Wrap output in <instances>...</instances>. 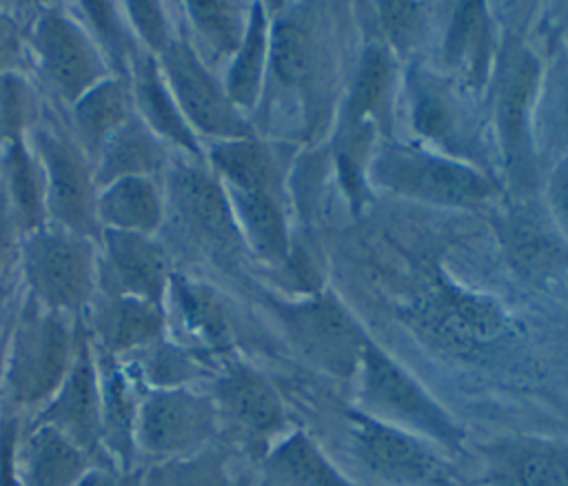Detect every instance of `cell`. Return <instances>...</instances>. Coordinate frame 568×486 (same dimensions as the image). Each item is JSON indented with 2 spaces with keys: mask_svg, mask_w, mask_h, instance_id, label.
I'll return each instance as SVG.
<instances>
[{
  "mask_svg": "<svg viewBox=\"0 0 568 486\" xmlns=\"http://www.w3.org/2000/svg\"><path fill=\"white\" fill-rule=\"evenodd\" d=\"M366 182L404 200L464 211L488 206L501 195L497 180L470 160L393 135L373 144Z\"/></svg>",
  "mask_w": 568,
  "mask_h": 486,
  "instance_id": "cell-1",
  "label": "cell"
},
{
  "mask_svg": "<svg viewBox=\"0 0 568 486\" xmlns=\"http://www.w3.org/2000/svg\"><path fill=\"white\" fill-rule=\"evenodd\" d=\"M80 324L71 317L24 297L16 326L4 342L2 406L16 411H40L67 377Z\"/></svg>",
  "mask_w": 568,
  "mask_h": 486,
  "instance_id": "cell-2",
  "label": "cell"
},
{
  "mask_svg": "<svg viewBox=\"0 0 568 486\" xmlns=\"http://www.w3.org/2000/svg\"><path fill=\"white\" fill-rule=\"evenodd\" d=\"M351 382L355 411L428 439L446 453L462 450L464 426L373 340L366 342Z\"/></svg>",
  "mask_w": 568,
  "mask_h": 486,
  "instance_id": "cell-3",
  "label": "cell"
},
{
  "mask_svg": "<svg viewBox=\"0 0 568 486\" xmlns=\"http://www.w3.org/2000/svg\"><path fill=\"white\" fill-rule=\"evenodd\" d=\"M22 273L38 304L78 317L98 295V242L47 222L22 235Z\"/></svg>",
  "mask_w": 568,
  "mask_h": 486,
  "instance_id": "cell-4",
  "label": "cell"
},
{
  "mask_svg": "<svg viewBox=\"0 0 568 486\" xmlns=\"http://www.w3.org/2000/svg\"><path fill=\"white\" fill-rule=\"evenodd\" d=\"M29 144L44 178L47 220L100 242L95 164L73 133L51 122H38L29 131Z\"/></svg>",
  "mask_w": 568,
  "mask_h": 486,
  "instance_id": "cell-5",
  "label": "cell"
},
{
  "mask_svg": "<svg viewBox=\"0 0 568 486\" xmlns=\"http://www.w3.org/2000/svg\"><path fill=\"white\" fill-rule=\"evenodd\" d=\"M353 459L382 486H462L446 450L355 408L346 413Z\"/></svg>",
  "mask_w": 568,
  "mask_h": 486,
  "instance_id": "cell-6",
  "label": "cell"
},
{
  "mask_svg": "<svg viewBox=\"0 0 568 486\" xmlns=\"http://www.w3.org/2000/svg\"><path fill=\"white\" fill-rule=\"evenodd\" d=\"M24 49L42 82L67 104L113 75L80 18L58 4L38 7L24 33Z\"/></svg>",
  "mask_w": 568,
  "mask_h": 486,
  "instance_id": "cell-7",
  "label": "cell"
},
{
  "mask_svg": "<svg viewBox=\"0 0 568 486\" xmlns=\"http://www.w3.org/2000/svg\"><path fill=\"white\" fill-rule=\"evenodd\" d=\"M209 395L220 417V433L231 435V446L257 462L282 439L288 428L286 406L271 379L242 360H224L211 375Z\"/></svg>",
  "mask_w": 568,
  "mask_h": 486,
  "instance_id": "cell-8",
  "label": "cell"
},
{
  "mask_svg": "<svg viewBox=\"0 0 568 486\" xmlns=\"http://www.w3.org/2000/svg\"><path fill=\"white\" fill-rule=\"evenodd\" d=\"M220 435L209 393L193 386L144 391L135 419V455L151 462L184 457L220 442Z\"/></svg>",
  "mask_w": 568,
  "mask_h": 486,
  "instance_id": "cell-9",
  "label": "cell"
},
{
  "mask_svg": "<svg viewBox=\"0 0 568 486\" xmlns=\"http://www.w3.org/2000/svg\"><path fill=\"white\" fill-rule=\"evenodd\" d=\"M291 346L317 371L353 379L371 340L348 308L331 293H313L280 308Z\"/></svg>",
  "mask_w": 568,
  "mask_h": 486,
  "instance_id": "cell-10",
  "label": "cell"
},
{
  "mask_svg": "<svg viewBox=\"0 0 568 486\" xmlns=\"http://www.w3.org/2000/svg\"><path fill=\"white\" fill-rule=\"evenodd\" d=\"M404 315L419 335L455 355L475 353L508 331V317L497 302L464 291L444 277L413 302Z\"/></svg>",
  "mask_w": 568,
  "mask_h": 486,
  "instance_id": "cell-11",
  "label": "cell"
},
{
  "mask_svg": "<svg viewBox=\"0 0 568 486\" xmlns=\"http://www.w3.org/2000/svg\"><path fill=\"white\" fill-rule=\"evenodd\" d=\"M155 58L180 113L195 135L213 142L253 135L244 113L229 100L224 84L200 60L186 38H173Z\"/></svg>",
  "mask_w": 568,
  "mask_h": 486,
  "instance_id": "cell-12",
  "label": "cell"
},
{
  "mask_svg": "<svg viewBox=\"0 0 568 486\" xmlns=\"http://www.w3.org/2000/svg\"><path fill=\"white\" fill-rule=\"evenodd\" d=\"M164 202L195 244L224 255L246 249L222 182L200 162L169 166Z\"/></svg>",
  "mask_w": 568,
  "mask_h": 486,
  "instance_id": "cell-13",
  "label": "cell"
},
{
  "mask_svg": "<svg viewBox=\"0 0 568 486\" xmlns=\"http://www.w3.org/2000/svg\"><path fill=\"white\" fill-rule=\"evenodd\" d=\"M541 87L539 58L521 49L501 75L495 98V138L510 182L526 191L535 173V107Z\"/></svg>",
  "mask_w": 568,
  "mask_h": 486,
  "instance_id": "cell-14",
  "label": "cell"
},
{
  "mask_svg": "<svg viewBox=\"0 0 568 486\" xmlns=\"http://www.w3.org/2000/svg\"><path fill=\"white\" fill-rule=\"evenodd\" d=\"M62 433L93 462L102 455V399L93 342L87 328H78L71 368L55 395L31 417Z\"/></svg>",
  "mask_w": 568,
  "mask_h": 486,
  "instance_id": "cell-15",
  "label": "cell"
},
{
  "mask_svg": "<svg viewBox=\"0 0 568 486\" xmlns=\"http://www.w3.org/2000/svg\"><path fill=\"white\" fill-rule=\"evenodd\" d=\"M508 266L532 286H550L568 275V244L552 226L544 206L515 202L495 222Z\"/></svg>",
  "mask_w": 568,
  "mask_h": 486,
  "instance_id": "cell-16",
  "label": "cell"
},
{
  "mask_svg": "<svg viewBox=\"0 0 568 486\" xmlns=\"http://www.w3.org/2000/svg\"><path fill=\"white\" fill-rule=\"evenodd\" d=\"M102 293L129 295L164 306L171 282L169 257L153 235L102 231L100 233Z\"/></svg>",
  "mask_w": 568,
  "mask_h": 486,
  "instance_id": "cell-17",
  "label": "cell"
},
{
  "mask_svg": "<svg viewBox=\"0 0 568 486\" xmlns=\"http://www.w3.org/2000/svg\"><path fill=\"white\" fill-rule=\"evenodd\" d=\"M397 58L377 42H368L362 51L342 109L339 133H375L390 138L393 104L399 89Z\"/></svg>",
  "mask_w": 568,
  "mask_h": 486,
  "instance_id": "cell-18",
  "label": "cell"
},
{
  "mask_svg": "<svg viewBox=\"0 0 568 486\" xmlns=\"http://www.w3.org/2000/svg\"><path fill=\"white\" fill-rule=\"evenodd\" d=\"M95 360L102 399V455L118 473H133L138 457L135 419L144 386L122 357L95 348Z\"/></svg>",
  "mask_w": 568,
  "mask_h": 486,
  "instance_id": "cell-19",
  "label": "cell"
},
{
  "mask_svg": "<svg viewBox=\"0 0 568 486\" xmlns=\"http://www.w3.org/2000/svg\"><path fill=\"white\" fill-rule=\"evenodd\" d=\"M89 337L95 348L129 357L140 348L164 337L166 313L164 306L113 293H98L87 311Z\"/></svg>",
  "mask_w": 568,
  "mask_h": 486,
  "instance_id": "cell-20",
  "label": "cell"
},
{
  "mask_svg": "<svg viewBox=\"0 0 568 486\" xmlns=\"http://www.w3.org/2000/svg\"><path fill=\"white\" fill-rule=\"evenodd\" d=\"M13 464L22 486H75L93 466H102L62 433L33 419L18 431Z\"/></svg>",
  "mask_w": 568,
  "mask_h": 486,
  "instance_id": "cell-21",
  "label": "cell"
},
{
  "mask_svg": "<svg viewBox=\"0 0 568 486\" xmlns=\"http://www.w3.org/2000/svg\"><path fill=\"white\" fill-rule=\"evenodd\" d=\"M408 115L417 142L448 155H457L464 135V120L453 84L444 73L415 67L406 80Z\"/></svg>",
  "mask_w": 568,
  "mask_h": 486,
  "instance_id": "cell-22",
  "label": "cell"
},
{
  "mask_svg": "<svg viewBox=\"0 0 568 486\" xmlns=\"http://www.w3.org/2000/svg\"><path fill=\"white\" fill-rule=\"evenodd\" d=\"M129 84L133 95L135 115L169 146H175L191 155L193 160H202L204 151L200 146V138L191 131L184 115L178 109V102L162 75L158 58L146 49L133 60L129 71Z\"/></svg>",
  "mask_w": 568,
  "mask_h": 486,
  "instance_id": "cell-23",
  "label": "cell"
},
{
  "mask_svg": "<svg viewBox=\"0 0 568 486\" xmlns=\"http://www.w3.org/2000/svg\"><path fill=\"white\" fill-rule=\"evenodd\" d=\"M257 464L253 486H359L302 428H291Z\"/></svg>",
  "mask_w": 568,
  "mask_h": 486,
  "instance_id": "cell-24",
  "label": "cell"
},
{
  "mask_svg": "<svg viewBox=\"0 0 568 486\" xmlns=\"http://www.w3.org/2000/svg\"><path fill=\"white\" fill-rule=\"evenodd\" d=\"M488 486H568V450L539 439H504L486 450Z\"/></svg>",
  "mask_w": 568,
  "mask_h": 486,
  "instance_id": "cell-25",
  "label": "cell"
},
{
  "mask_svg": "<svg viewBox=\"0 0 568 486\" xmlns=\"http://www.w3.org/2000/svg\"><path fill=\"white\" fill-rule=\"evenodd\" d=\"M171 302L173 317L184 337L180 346L202 355L231 351V324L215 293L200 282L171 275L164 302Z\"/></svg>",
  "mask_w": 568,
  "mask_h": 486,
  "instance_id": "cell-26",
  "label": "cell"
},
{
  "mask_svg": "<svg viewBox=\"0 0 568 486\" xmlns=\"http://www.w3.org/2000/svg\"><path fill=\"white\" fill-rule=\"evenodd\" d=\"M493 53L495 31L488 7L481 2L455 4L442 44L446 69L455 71L466 87L479 91L488 78Z\"/></svg>",
  "mask_w": 568,
  "mask_h": 486,
  "instance_id": "cell-27",
  "label": "cell"
},
{
  "mask_svg": "<svg viewBox=\"0 0 568 486\" xmlns=\"http://www.w3.org/2000/svg\"><path fill=\"white\" fill-rule=\"evenodd\" d=\"M244 246L260 260L282 264L291 255V231L282 193L264 189H226Z\"/></svg>",
  "mask_w": 568,
  "mask_h": 486,
  "instance_id": "cell-28",
  "label": "cell"
},
{
  "mask_svg": "<svg viewBox=\"0 0 568 486\" xmlns=\"http://www.w3.org/2000/svg\"><path fill=\"white\" fill-rule=\"evenodd\" d=\"M98 189L120 178H155L169 164L166 144L133 113L95 158Z\"/></svg>",
  "mask_w": 568,
  "mask_h": 486,
  "instance_id": "cell-29",
  "label": "cell"
},
{
  "mask_svg": "<svg viewBox=\"0 0 568 486\" xmlns=\"http://www.w3.org/2000/svg\"><path fill=\"white\" fill-rule=\"evenodd\" d=\"M135 113L126 78L109 75L71 104L73 138L95 162L106 140Z\"/></svg>",
  "mask_w": 568,
  "mask_h": 486,
  "instance_id": "cell-30",
  "label": "cell"
},
{
  "mask_svg": "<svg viewBox=\"0 0 568 486\" xmlns=\"http://www.w3.org/2000/svg\"><path fill=\"white\" fill-rule=\"evenodd\" d=\"M166 215L164 193L153 178H120L98 193L102 231L153 235Z\"/></svg>",
  "mask_w": 568,
  "mask_h": 486,
  "instance_id": "cell-31",
  "label": "cell"
},
{
  "mask_svg": "<svg viewBox=\"0 0 568 486\" xmlns=\"http://www.w3.org/2000/svg\"><path fill=\"white\" fill-rule=\"evenodd\" d=\"M0 184L7 209L22 235L49 222L42 169L27 135L0 149Z\"/></svg>",
  "mask_w": 568,
  "mask_h": 486,
  "instance_id": "cell-32",
  "label": "cell"
},
{
  "mask_svg": "<svg viewBox=\"0 0 568 486\" xmlns=\"http://www.w3.org/2000/svg\"><path fill=\"white\" fill-rule=\"evenodd\" d=\"M138 486H251L240 473L231 444H211L193 455L149 462L138 470Z\"/></svg>",
  "mask_w": 568,
  "mask_h": 486,
  "instance_id": "cell-33",
  "label": "cell"
},
{
  "mask_svg": "<svg viewBox=\"0 0 568 486\" xmlns=\"http://www.w3.org/2000/svg\"><path fill=\"white\" fill-rule=\"evenodd\" d=\"M320 42L315 29L300 11L275 16L268 27V71L286 89H306L320 69Z\"/></svg>",
  "mask_w": 568,
  "mask_h": 486,
  "instance_id": "cell-34",
  "label": "cell"
},
{
  "mask_svg": "<svg viewBox=\"0 0 568 486\" xmlns=\"http://www.w3.org/2000/svg\"><path fill=\"white\" fill-rule=\"evenodd\" d=\"M184 13L191 24L193 51L200 55V60L211 69V64L226 62L235 55L240 49L251 4H237V2H186Z\"/></svg>",
  "mask_w": 568,
  "mask_h": 486,
  "instance_id": "cell-35",
  "label": "cell"
},
{
  "mask_svg": "<svg viewBox=\"0 0 568 486\" xmlns=\"http://www.w3.org/2000/svg\"><path fill=\"white\" fill-rule=\"evenodd\" d=\"M268 27L271 18L262 2H251L248 27L235 55L226 64L224 91L242 111H253L260 102L264 78L268 71Z\"/></svg>",
  "mask_w": 568,
  "mask_h": 486,
  "instance_id": "cell-36",
  "label": "cell"
},
{
  "mask_svg": "<svg viewBox=\"0 0 568 486\" xmlns=\"http://www.w3.org/2000/svg\"><path fill=\"white\" fill-rule=\"evenodd\" d=\"M211 171L226 189H264L282 193L280 169L266 144L251 138L213 142L206 151Z\"/></svg>",
  "mask_w": 568,
  "mask_h": 486,
  "instance_id": "cell-37",
  "label": "cell"
},
{
  "mask_svg": "<svg viewBox=\"0 0 568 486\" xmlns=\"http://www.w3.org/2000/svg\"><path fill=\"white\" fill-rule=\"evenodd\" d=\"M122 360L133 368L144 391L193 386V382L206 375V368L197 353L166 337Z\"/></svg>",
  "mask_w": 568,
  "mask_h": 486,
  "instance_id": "cell-38",
  "label": "cell"
},
{
  "mask_svg": "<svg viewBox=\"0 0 568 486\" xmlns=\"http://www.w3.org/2000/svg\"><path fill=\"white\" fill-rule=\"evenodd\" d=\"M75 13L102 51L111 73L129 80L131 64L142 49L129 20H124V9L109 2H82Z\"/></svg>",
  "mask_w": 568,
  "mask_h": 486,
  "instance_id": "cell-39",
  "label": "cell"
},
{
  "mask_svg": "<svg viewBox=\"0 0 568 486\" xmlns=\"http://www.w3.org/2000/svg\"><path fill=\"white\" fill-rule=\"evenodd\" d=\"M373 13L379 27V42L386 44L393 55L408 53L426 40L428 9L415 2H377Z\"/></svg>",
  "mask_w": 568,
  "mask_h": 486,
  "instance_id": "cell-40",
  "label": "cell"
},
{
  "mask_svg": "<svg viewBox=\"0 0 568 486\" xmlns=\"http://www.w3.org/2000/svg\"><path fill=\"white\" fill-rule=\"evenodd\" d=\"M539 115V126L535 129V142L548 138L550 144L568 142V64L557 71V80L539 87L535 118Z\"/></svg>",
  "mask_w": 568,
  "mask_h": 486,
  "instance_id": "cell-41",
  "label": "cell"
},
{
  "mask_svg": "<svg viewBox=\"0 0 568 486\" xmlns=\"http://www.w3.org/2000/svg\"><path fill=\"white\" fill-rule=\"evenodd\" d=\"M31 98L24 80L16 73L0 78V149L18 138H24L29 126Z\"/></svg>",
  "mask_w": 568,
  "mask_h": 486,
  "instance_id": "cell-42",
  "label": "cell"
},
{
  "mask_svg": "<svg viewBox=\"0 0 568 486\" xmlns=\"http://www.w3.org/2000/svg\"><path fill=\"white\" fill-rule=\"evenodd\" d=\"M124 16L135 33V38L146 47L149 53L158 55L173 40L171 24L162 4L155 2H126Z\"/></svg>",
  "mask_w": 568,
  "mask_h": 486,
  "instance_id": "cell-43",
  "label": "cell"
},
{
  "mask_svg": "<svg viewBox=\"0 0 568 486\" xmlns=\"http://www.w3.org/2000/svg\"><path fill=\"white\" fill-rule=\"evenodd\" d=\"M541 206L557 233L568 244V153H564L550 169L544 186Z\"/></svg>",
  "mask_w": 568,
  "mask_h": 486,
  "instance_id": "cell-44",
  "label": "cell"
},
{
  "mask_svg": "<svg viewBox=\"0 0 568 486\" xmlns=\"http://www.w3.org/2000/svg\"><path fill=\"white\" fill-rule=\"evenodd\" d=\"M18 431H20L18 415L11 411L2 413L0 415V486H22L13 464Z\"/></svg>",
  "mask_w": 568,
  "mask_h": 486,
  "instance_id": "cell-45",
  "label": "cell"
},
{
  "mask_svg": "<svg viewBox=\"0 0 568 486\" xmlns=\"http://www.w3.org/2000/svg\"><path fill=\"white\" fill-rule=\"evenodd\" d=\"M22 53H24V36L18 22L0 13V78L7 73H16Z\"/></svg>",
  "mask_w": 568,
  "mask_h": 486,
  "instance_id": "cell-46",
  "label": "cell"
},
{
  "mask_svg": "<svg viewBox=\"0 0 568 486\" xmlns=\"http://www.w3.org/2000/svg\"><path fill=\"white\" fill-rule=\"evenodd\" d=\"M75 486H138V470L118 473L106 466H93Z\"/></svg>",
  "mask_w": 568,
  "mask_h": 486,
  "instance_id": "cell-47",
  "label": "cell"
},
{
  "mask_svg": "<svg viewBox=\"0 0 568 486\" xmlns=\"http://www.w3.org/2000/svg\"><path fill=\"white\" fill-rule=\"evenodd\" d=\"M2 362H4V342H0V408H2Z\"/></svg>",
  "mask_w": 568,
  "mask_h": 486,
  "instance_id": "cell-48",
  "label": "cell"
}]
</instances>
